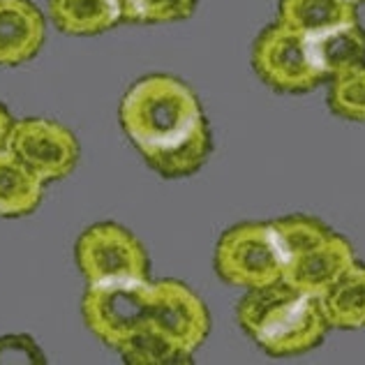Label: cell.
Instances as JSON below:
<instances>
[{
	"instance_id": "obj_1",
	"label": "cell",
	"mask_w": 365,
	"mask_h": 365,
	"mask_svg": "<svg viewBox=\"0 0 365 365\" xmlns=\"http://www.w3.org/2000/svg\"><path fill=\"white\" fill-rule=\"evenodd\" d=\"M118 118L125 137L162 178L197 174L213 153V134L185 81L171 74H148L123 95Z\"/></svg>"
},
{
	"instance_id": "obj_2",
	"label": "cell",
	"mask_w": 365,
	"mask_h": 365,
	"mask_svg": "<svg viewBox=\"0 0 365 365\" xmlns=\"http://www.w3.org/2000/svg\"><path fill=\"white\" fill-rule=\"evenodd\" d=\"M238 326L268 356H299L319 347L331 329L319 299L296 292L284 280L247 289L236 305Z\"/></svg>"
},
{
	"instance_id": "obj_3",
	"label": "cell",
	"mask_w": 365,
	"mask_h": 365,
	"mask_svg": "<svg viewBox=\"0 0 365 365\" xmlns=\"http://www.w3.org/2000/svg\"><path fill=\"white\" fill-rule=\"evenodd\" d=\"M213 264L220 280L243 289L284 280V257L271 222L229 227L215 245Z\"/></svg>"
},
{
	"instance_id": "obj_4",
	"label": "cell",
	"mask_w": 365,
	"mask_h": 365,
	"mask_svg": "<svg viewBox=\"0 0 365 365\" xmlns=\"http://www.w3.org/2000/svg\"><path fill=\"white\" fill-rule=\"evenodd\" d=\"M153 280H113L88 284L81 299V317L91 333L118 351L150 322Z\"/></svg>"
},
{
	"instance_id": "obj_5",
	"label": "cell",
	"mask_w": 365,
	"mask_h": 365,
	"mask_svg": "<svg viewBox=\"0 0 365 365\" xmlns=\"http://www.w3.org/2000/svg\"><path fill=\"white\" fill-rule=\"evenodd\" d=\"M252 70L268 88L287 95L310 93L326 83L314 65L310 40L284 26L282 21L268 24L252 44Z\"/></svg>"
},
{
	"instance_id": "obj_6",
	"label": "cell",
	"mask_w": 365,
	"mask_h": 365,
	"mask_svg": "<svg viewBox=\"0 0 365 365\" xmlns=\"http://www.w3.org/2000/svg\"><path fill=\"white\" fill-rule=\"evenodd\" d=\"M76 266L88 284L113 280H150L143 243L116 222L88 227L74 245Z\"/></svg>"
},
{
	"instance_id": "obj_7",
	"label": "cell",
	"mask_w": 365,
	"mask_h": 365,
	"mask_svg": "<svg viewBox=\"0 0 365 365\" xmlns=\"http://www.w3.org/2000/svg\"><path fill=\"white\" fill-rule=\"evenodd\" d=\"M7 150L44 182L70 176L79 165V141L74 132L46 118L14 120Z\"/></svg>"
},
{
	"instance_id": "obj_8",
	"label": "cell",
	"mask_w": 365,
	"mask_h": 365,
	"mask_svg": "<svg viewBox=\"0 0 365 365\" xmlns=\"http://www.w3.org/2000/svg\"><path fill=\"white\" fill-rule=\"evenodd\" d=\"M150 326L180 347L195 354L210 331V314L206 303L180 280L153 282Z\"/></svg>"
},
{
	"instance_id": "obj_9",
	"label": "cell",
	"mask_w": 365,
	"mask_h": 365,
	"mask_svg": "<svg viewBox=\"0 0 365 365\" xmlns=\"http://www.w3.org/2000/svg\"><path fill=\"white\" fill-rule=\"evenodd\" d=\"M356 264L354 247L344 236L331 232L324 241L303 250L284 264V282L296 292L322 296L340 280V277Z\"/></svg>"
},
{
	"instance_id": "obj_10",
	"label": "cell",
	"mask_w": 365,
	"mask_h": 365,
	"mask_svg": "<svg viewBox=\"0 0 365 365\" xmlns=\"http://www.w3.org/2000/svg\"><path fill=\"white\" fill-rule=\"evenodd\" d=\"M46 24L31 0H0V65L14 67L42 51Z\"/></svg>"
},
{
	"instance_id": "obj_11",
	"label": "cell",
	"mask_w": 365,
	"mask_h": 365,
	"mask_svg": "<svg viewBox=\"0 0 365 365\" xmlns=\"http://www.w3.org/2000/svg\"><path fill=\"white\" fill-rule=\"evenodd\" d=\"M307 40H310L312 58L324 81L365 65V28L359 21L329 28Z\"/></svg>"
},
{
	"instance_id": "obj_12",
	"label": "cell",
	"mask_w": 365,
	"mask_h": 365,
	"mask_svg": "<svg viewBox=\"0 0 365 365\" xmlns=\"http://www.w3.org/2000/svg\"><path fill=\"white\" fill-rule=\"evenodd\" d=\"M49 16L65 35L91 37L120 24L118 0H49Z\"/></svg>"
},
{
	"instance_id": "obj_13",
	"label": "cell",
	"mask_w": 365,
	"mask_h": 365,
	"mask_svg": "<svg viewBox=\"0 0 365 365\" xmlns=\"http://www.w3.org/2000/svg\"><path fill=\"white\" fill-rule=\"evenodd\" d=\"M277 21L303 33L305 37L349 21H359L356 5L349 0H280Z\"/></svg>"
},
{
	"instance_id": "obj_14",
	"label": "cell",
	"mask_w": 365,
	"mask_h": 365,
	"mask_svg": "<svg viewBox=\"0 0 365 365\" xmlns=\"http://www.w3.org/2000/svg\"><path fill=\"white\" fill-rule=\"evenodd\" d=\"M322 310L331 329H365V264H354L322 299Z\"/></svg>"
},
{
	"instance_id": "obj_15",
	"label": "cell",
	"mask_w": 365,
	"mask_h": 365,
	"mask_svg": "<svg viewBox=\"0 0 365 365\" xmlns=\"http://www.w3.org/2000/svg\"><path fill=\"white\" fill-rule=\"evenodd\" d=\"M44 197L40 180L9 150H0V217H21L33 213Z\"/></svg>"
},
{
	"instance_id": "obj_16",
	"label": "cell",
	"mask_w": 365,
	"mask_h": 365,
	"mask_svg": "<svg viewBox=\"0 0 365 365\" xmlns=\"http://www.w3.org/2000/svg\"><path fill=\"white\" fill-rule=\"evenodd\" d=\"M120 356L130 365H176V363H190L192 354L176 347L165 333H160L150 322L137 331L128 342H123Z\"/></svg>"
},
{
	"instance_id": "obj_17",
	"label": "cell",
	"mask_w": 365,
	"mask_h": 365,
	"mask_svg": "<svg viewBox=\"0 0 365 365\" xmlns=\"http://www.w3.org/2000/svg\"><path fill=\"white\" fill-rule=\"evenodd\" d=\"M326 107L342 120L365 123V65L329 79Z\"/></svg>"
},
{
	"instance_id": "obj_18",
	"label": "cell",
	"mask_w": 365,
	"mask_h": 365,
	"mask_svg": "<svg viewBox=\"0 0 365 365\" xmlns=\"http://www.w3.org/2000/svg\"><path fill=\"white\" fill-rule=\"evenodd\" d=\"M199 5V0H118L120 21L137 26H160L185 21Z\"/></svg>"
},
{
	"instance_id": "obj_19",
	"label": "cell",
	"mask_w": 365,
	"mask_h": 365,
	"mask_svg": "<svg viewBox=\"0 0 365 365\" xmlns=\"http://www.w3.org/2000/svg\"><path fill=\"white\" fill-rule=\"evenodd\" d=\"M0 363H44V354L31 335L0 338Z\"/></svg>"
},
{
	"instance_id": "obj_20",
	"label": "cell",
	"mask_w": 365,
	"mask_h": 365,
	"mask_svg": "<svg viewBox=\"0 0 365 365\" xmlns=\"http://www.w3.org/2000/svg\"><path fill=\"white\" fill-rule=\"evenodd\" d=\"M14 118L9 116V111L0 104V150H7V141H9V132H12Z\"/></svg>"
},
{
	"instance_id": "obj_21",
	"label": "cell",
	"mask_w": 365,
	"mask_h": 365,
	"mask_svg": "<svg viewBox=\"0 0 365 365\" xmlns=\"http://www.w3.org/2000/svg\"><path fill=\"white\" fill-rule=\"evenodd\" d=\"M349 3H354V5H361V3H365V0H349Z\"/></svg>"
}]
</instances>
